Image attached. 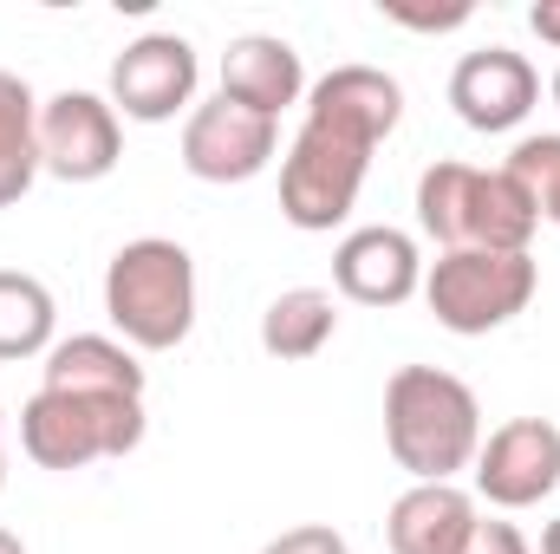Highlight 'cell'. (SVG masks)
I'll use <instances>...</instances> for the list:
<instances>
[{
    "label": "cell",
    "mask_w": 560,
    "mask_h": 554,
    "mask_svg": "<svg viewBox=\"0 0 560 554\" xmlns=\"http://www.w3.org/2000/svg\"><path fill=\"white\" fill-rule=\"evenodd\" d=\"M332 287L359 307H405L411 293H423V255L418 242L392 222L352 229L332 249Z\"/></svg>",
    "instance_id": "cell-12"
},
{
    "label": "cell",
    "mask_w": 560,
    "mask_h": 554,
    "mask_svg": "<svg viewBox=\"0 0 560 554\" xmlns=\"http://www.w3.org/2000/svg\"><path fill=\"white\" fill-rule=\"evenodd\" d=\"M476 496L463 483H411L392 516H385V549L392 554H456L476 529Z\"/></svg>",
    "instance_id": "cell-14"
},
{
    "label": "cell",
    "mask_w": 560,
    "mask_h": 554,
    "mask_svg": "<svg viewBox=\"0 0 560 554\" xmlns=\"http://www.w3.org/2000/svg\"><path fill=\"white\" fill-rule=\"evenodd\" d=\"M456 554H535V549H528V535H522L515 522H502V516H476L469 542H463Z\"/></svg>",
    "instance_id": "cell-22"
},
{
    "label": "cell",
    "mask_w": 560,
    "mask_h": 554,
    "mask_svg": "<svg viewBox=\"0 0 560 554\" xmlns=\"http://www.w3.org/2000/svg\"><path fill=\"white\" fill-rule=\"evenodd\" d=\"M418 229L443 249H495V255H528L541 216L528 203V189L509 170H482V163H430L418 176Z\"/></svg>",
    "instance_id": "cell-3"
},
{
    "label": "cell",
    "mask_w": 560,
    "mask_h": 554,
    "mask_svg": "<svg viewBox=\"0 0 560 554\" xmlns=\"http://www.w3.org/2000/svg\"><path fill=\"white\" fill-rule=\"evenodd\" d=\"M39 176V99L20 72H0V209H13Z\"/></svg>",
    "instance_id": "cell-17"
},
{
    "label": "cell",
    "mask_w": 560,
    "mask_h": 554,
    "mask_svg": "<svg viewBox=\"0 0 560 554\" xmlns=\"http://www.w3.org/2000/svg\"><path fill=\"white\" fill-rule=\"evenodd\" d=\"M261 554H352V542H346L332 522H300V529L275 535Z\"/></svg>",
    "instance_id": "cell-21"
},
{
    "label": "cell",
    "mask_w": 560,
    "mask_h": 554,
    "mask_svg": "<svg viewBox=\"0 0 560 554\" xmlns=\"http://www.w3.org/2000/svg\"><path fill=\"white\" fill-rule=\"evenodd\" d=\"M222 99H235V105H248V112L280 125V112L306 99V66H300L293 39H280V33L229 39V53H222Z\"/></svg>",
    "instance_id": "cell-13"
},
{
    "label": "cell",
    "mask_w": 560,
    "mask_h": 554,
    "mask_svg": "<svg viewBox=\"0 0 560 554\" xmlns=\"http://www.w3.org/2000/svg\"><path fill=\"white\" fill-rule=\"evenodd\" d=\"M280 157V125L235 105V99H209L183 118V170L196 183H255Z\"/></svg>",
    "instance_id": "cell-8"
},
{
    "label": "cell",
    "mask_w": 560,
    "mask_h": 554,
    "mask_svg": "<svg viewBox=\"0 0 560 554\" xmlns=\"http://www.w3.org/2000/svg\"><path fill=\"white\" fill-rule=\"evenodd\" d=\"M125 157V125L98 92H52L39 105V170L59 183H105Z\"/></svg>",
    "instance_id": "cell-10"
},
{
    "label": "cell",
    "mask_w": 560,
    "mask_h": 554,
    "mask_svg": "<svg viewBox=\"0 0 560 554\" xmlns=\"http://www.w3.org/2000/svg\"><path fill=\"white\" fill-rule=\"evenodd\" d=\"M541 268L535 255H495V249H456L423 262V307L436 313L443 333L456 339H482L502 333L509 320H522L535 307Z\"/></svg>",
    "instance_id": "cell-6"
},
{
    "label": "cell",
    "mask_w": 560,
    "mask_h": 554,
    "mask_svg": "<svg viewBox=\"0 0 560 554\" xmlns=\"http://www.w3.org/2000/svg\"><path fill=\"white\" fill-rule=\"evenodd\" d=\"M150 430L143 399H105V392H52L39 385L20 405V450L39 470H92L112 457H131Z\"/></svg>",
    "instance_id": "cell-5"
},
{
    "label": "cell",
    "mask_w": 560,
    "mask_h": 554,
    "mask_svg": "<svg viewBox=\"0 0 560 554\" xmlns=\"http://www.w3.org/2000/svg\"><path fill=\"white\" fill-rule=\"evenodd\" d=\"M528 26H535L548 46H560V0H535V7H528Z\"/></svg>",
    "instance_id": "cell-23"
},
{
    "label": "cell",
    "mask_w": 560,
    "mask_h": 554,
    "mask_svg": "<svg viewBox=\"0 0 560 554\" xmlns=\"http://www.w3.org/2000/svg\"><path fill=\"white\" fill-rule=\"evenodd\" d=\"M392 26H411V33H456V26H469V0H450V7H405V0H385L378 7Z\"/></svg>",
    "instance_id": "cell-20"
},
{
    "label": "cell",
    "mask_w": 560,
    "mask_h": 554,
    "mask_svg": "<svg viewBox=\"0 0 560 554\" xmlns=\"http://www.w3.org/2000/svg\"><path fill=\"white\" fill-rule=\"evenodd\" d=\"M0 437H7V412H0ZM0 483H7V443H0Z\"/></svg>",
    "instance_id": "cell-26"
},
{
    "label": "cell",
    "mask_w": 560,
    "mask_h": 554,
    "mask_svg": "<svg viewBox=\"0 0 560 554\" xmlns=\"http://www.w3.org/2000/svg\"><path fill=\"white\" fill-rule=\"evenodd\" d=\"M548 99H555V112H560V72H555V85H548Z\"/></svg>",
    "instance_id": "cell-27"
},
{
    "label": "cell",
    "mask_w": 560,
    "mask_h": 554,
    "mask_svg": "<svg viewBox=\"0 0 560 554\" xmlns=\"http://www.w3.org/2000/svg\"><path fill=\"white\" fill-rule=\"evenodd\" d=\"M52 392H105V399H143V366L138 353L112 333H72V339H52L46 366H39Z\"/></svg>",
    "instance_id": "cell-15"
},
{
    "label": "cell",
    "mask_w": 560,
    "mask_h": 554,
    "mask_svg": "<svg viewBox=\"0 0 560 554\" xmlns=\"http://www.w3.org/2000/svg\"><path fill=\"white\" fill-rule=\"evenodd\" d=\"M385 450L411 483H456L482 450V405L443 366H398L385 385Z\"/></svg>",
    "instance_id": "cell-2"
},
{
    "label": "cell",
    "mask_w": 560,
    "mask_h": 554,
    "mask_svg": "<svg viewBox=\"0 0 560 554\" xmlns=\"http://www.w3.org/2000/svg\"><path fill=\"white\" fill-rule=\"evenodd\" d=\"M476 496L489 509H535L560 489V424L555 417H509L476 450Z\"/></svg>",
    "instance_id": "cell-7"
},
{
    "label": "cell",
    "mask_w": 560,
    "mask_h": 554,
    "mask_svg": "<svg viewBox=\"0 0 560 554\" xmlns=\"http://www.w3.org/2000/svg\"><path fill=\"white\" fill-rule=\"evenodd\" d=\"M522 189H528V203H535V216L541 222H555L560 229V131H541V138H522L509 150V163H502Z\"/></svg>",
    "instance_id": "cell-19"
},
{
    "label": "cell",
    "mask_w": 560,
    "mask_h": 554,
    "mask_svg": "<svg viewBox=\"0 0 560 554\" xmlns=\"http://www.w3.org/2000/svg\"><path fill=\"white\" fill-rule=\"evenodd\" d=\"M59 333V300L39 275L0 268V366L7 359H46Z\"/></svg>",
    "instance_id": "cell-18"
},
{
    "label": "cell",
    "mask_w": 560,
    "mask_h": 554,
    "mask_svg": "<svg viewBox=\"0 0 560 554\" xmlns=\"http://www.w3.org/2000/svg\"><path fill=\"white\" fill-rule=\"evenodd\" d=\"M450 105L469 131L495 138V131H515L535 105H541V72L528 66V53L515 46H476L456 59L450 72Z\"/></svg>",
    "instance_id": "cell-11"
},
{
    "label": "cell",
    "mask_w": 560,
    "mask_h": 554,
    "mask_svg": "<svg viewBox=\"0 0 560 554\" xmlns=\"http://www.w3.org/2000/svg\"><path fill=\"white\" fill-rule=\"evenodd\" d=\"M339 333V300L326 287H287L261 313V353L268 359H313Z\"/></svg>",
    "instance_id": "cell-16"
},
{
    "label": "cell",
    "mask_w": 560,
    "mask_h": 554,
    "mask_svg": "<svg viewBox=\"0 0 560 554\" xmlns=\"http://www.w3.org/2000/svg\"><path fill=\"white\" fill-rule=\"evenodd\" d=\"M405 85L385 66H332L306 85V118L280 150V216L300 235H332L365 189L372 150L398 131Z\"/></svg>",
    "instance_id": "cell-1"
},
{
    "label": "cell",
    "mask_w": 560,
    "mask_h": 554,
    "mask_svg": "<svg viewBox=\"0 0 560 554\" xmlns=\"http://www.w3.org/2000/svg\"><path fill=\"white\" fill-rule=\"evenodd\" d=\"M105 313L131 353H176L196 326V255L170 235H138L105 268Z\"/></svg>",
    "instance_id": "cell-4"
},
{
    "label": "cell",
    "mask_w": 560,
    "mask_h": 554,
    "mask_svg": "<svg viewBox=\"0 0 560 554\" xmlns=\"http://www.w3.org/2000/svg\"><path fill=\"white\" fill-rule=\"evenodd\" d=\"M541 554H560V516L548 522V529H541Z\"/></svg>",
    "instance_id": "cell-24"
},
{
    "label": "cell",
    "mask_w": 560,
    "mask_h": 554,
    "mask_svg": "<svg viewBox=\"0 0 560 554\" xmlns=\"http://www.w3.org/2000/svg\"><path fill=\"white\" fill-rule=\"evenodd\" d=\"M0 554H26V542H20L13 529H0Z\"/></svg>",
    "instance_id": "cell-25"
},
{
    "label": "cell",
    "mask_w": 560,
    "mask_h": 554,
    "mask_svg": "<svg viewBox=\"0 0 560 554\" xmlns=\"http://www.w3.org/2000/svg\"><path fill=\"white\" fill-rule=\"evenodd\" d=\"M196 79L202 59L183 33H143L112 59V112H125L131 125H170L196 105Z\"/></svg>",
    "instance_id": "cell-9"
}]
</instances>
